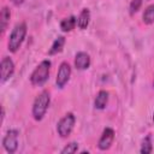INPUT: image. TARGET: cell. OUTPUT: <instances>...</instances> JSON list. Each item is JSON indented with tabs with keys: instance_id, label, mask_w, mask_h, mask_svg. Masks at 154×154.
<instances>
[{
	"instance_id": "cell-1",
	"label": "cell",
	"mask_w": 154,
	"mask_h": 154,
	"mask_svg": "<svg viewBox=\"0 0 154 154\" xmlns=\"http://www.w3.org/2000/svg\"><path fill=\"white\" fill-rule=\"evenodd\" d=\"M49 102H51V96L47 90H43L42 93H40L37 95V97L34 101L32 105V117L35 120H42L48 107H49Z\"/></svg>"
},
{
	"instance_id": "cell-2",
	"label": "cell",
	"mask_w": 154,
	"mask_h": 154,
	"mask_svg": "<svg viewBox=\"0 0 154 154\" xmlns=\"http://www.w3.org/2000/svg\"><path fill=\"white\" fill-rule=\"evenodd\" d=\"M25 35H26V24L25 23L17 24L13 28V30L11 31L10 37H8V42H7L8 51L12 53L17 52L19 49V47L22 46V43L25 38Z\"/></svg>"
},
{
	"instance_id": "cell-3",
	"label": "cell",
	"mask_w": 154,
	"mask_h": 154,
	"mask_svg": "<svg viewBox=\"0 0 154 154\" xmlns=\"http://www.w3.org/2000/svg\"><path fill=\"white\" fill-rule=\"evenodd\" d=\"M49 71H51V61L49 60L41 61L35 67V70L32 71V73L30 76L31 84L36 85V87L43 85L48 81V78H49Z\"/></svg>"
},
{
	"instance_id": "cell-4",
	"label": "cell",
	"mask_w": 154,
	"mask_h": 154,
	"mask_svg": "<svg viewBox=\"0 0 154 154\" xmlns=\"http://www.w3.org/2000/svg\"><path fill=\"white\" fill-rule=\"evenodd\" d=\"M75 123H76V118H75L73 113H71V112L66 113L57 124V131L60 135V137L65 138V137L70 136V134L73 130Z\"/></svg>"
},
{
	"instance_id": "cell-5",
	"label": "cell",
	"mask_w": 154,
	"mask_h": 154,
	"mask_svg": "<svg viewBox=\"0 0 154 154\" xmlns=\"http://www.w3.org/2000/svg\"><path fill=\"white\" fill-rule=\"evenodd\" d=\"M2 146L7 153L12 154L18 148V131L17 130H8L2 140Z\"/></svg>"
},
{
	"instance_id": "cell-6",
	"label": "cell",
	"mask_w": 154,
	"mask_h": 154,
	"mask_svg": "<svg viewBox=\"0 0 154 154\" xmlns=\"http://www.w3.org/2000/svg\"><path fill=\"white\" fill-rule=\"evenodd\" d=\"M70 76H71V66L66 61L61 63L60 66H59L58 73H57V79H55L57 85L59 88H64L66 85V83L69 82Z\"/></svg>"
},
{
	"instance_id": "cell-7",
	"label": "cell",
	"mask_w": 154,
	"mask_h": 154,
	"mask_svg": "<svg viewBox=\"0 0 154 154\" xmlns=\"http://www.w3.org/2000/svg\"><path fill=\"white\" fill-rule=\"evenodd\" d=\"M13 72H14V64H13L12 59L8 57H4L1 60V65H0L1 83H5L7 79H10L12 77Z\"/></svg>"
},
{
	"instance_id": "cell-8",
	"label": "cell",
	"mask_w": 154,
	"mask_h": 154,
	"mask_svg": "<svg viewBox=\"0 0 154 154\" xmlns=\"http://www.w3.org/2000/svg\"><path fill=\"white\" fill-rule=\"evenodd\" d=\"M113 140H114V130L112 128H106L103 129L102 134H101V137L97 142V147L99 149L101 150H106L108 149L112 143H113Z\"/></svg>"
},
{
	"instance_id": "cell-9",
	"label": "cell",
	"mask_w": 154,
	"mask_h": 154,
	"mask_svg": "<svg viewBox=\"0 0 154 154\" xmlns=\"http://www.w3.org/2000/svg\"><path fill=\"white\" fill-rule=\"evenodd\" d=\"M75 66L77 70H87L90 66V57L85 52H78L75 57Z\"/></svg>"
},
{
	"instance_id": "cell-10",
	"label": "cell",
	"mask_w": 154,
	"mask_h": 154,
	"mask_svg": "<svg viewBox=\"0 0 154 154\" xmlns=\"http://www.w3.org/2000/svg\"><path fill=\"white\" fill-rule=\"evenodd\" d=\"M89 22H90V11L88 8H83L77 17V26L81 30H84L89 25Z\"/></svg>"
},
{
	"instance_id": "cell-11",
	"label": "cell",
	"mask_w": 154,
	"mask_h": 154,
	"mask_svg": "<svg viewBox=\"0 0 154 154\" xmlns=\"http://www.w3.org/2000/svg\"><path fill=\"white\" fill-rule=\"evenodd\" d=\"M108 102V93L106 90H100L95 97L94 101V106L96 109H103L107 106Z\"/></svg>"
},
{
	"instance_id": "cell-12",
	"label": "cell",
	"mask_w": 154,
	"mask_h": 154,
	"mask_svg": "<svg viewBox=\"0 0 154 154\" xmlns=\"http://www.w3.org/2000/svg\"><path fill=\"white\" fill-rule=\"evenodd\" d=\"M77 25V18L73 17V16H70L67 18H64L60 23V29L65 32H69L71 30L75 29V26Z\"/></svg>"
},
{
	"instance_id": "cell-13",
	"label": "cell",
	"mask_w": 154,
	"mask_h": 154,
	"mask_svg": "<svg viewBox=\"0 0 154 154\" xmlns=\"http://www.w3.org/2000/svg\"><path fill=\"white\" fill-rule=\"evenodd\" d=\"M10 18H11V11L8 7H2L1 13H0V24H1V34L5 32V30L7 29V25L10 23Z\"/></svg>"
},
{
	"instance_id": "cell-14",
	"label": "cell",
	"mask_w": 154,
	"mask_h": 154,
	"mask_svg": "<svg viewBox=\"0 0 154 154\" xmlns=\"http://www.w3.org/2000/svg\"><path fill=\"white\" fill-rule=\"evenodd\" d=\"M64 45H65V37H64V36H59V37L55 38V41L53 42V45H52V47H51L48 54H49V55H54V54L60 53V52L63 51Z\"/></svg>"
},
{
	"instance_id": "cell-15",
	"label": "cell",
	"mask_w": 154,
	"mask_h": 154,
	"mask_svg": "<svg viewBox=\"0 0 154 154\" xmlns=\"http://www.w3.org/2000/svg\"><path fill=\"white\" fill-rule=\"evenodd\" d=\"M142 19H143L144 24H153L154 23V5H149L144 10Z\"/></svg>"
},
{
	"instance_id": "cell-16",
	"label": "cell",
	"mask_w": 154,
	"mask_h": 154,
	"mask_svg": "<svg viewBox=\"0 0 154 154\" xmlns=\"http://www.w3.org/2000/svg\"><path fill=\"white\" fill-rule=\"evenodd\" d=\"M153 150V146H152V137L150 135L146 136L142 141V144H141V153L142 154H149L152 153Z\"/></svg>"
},
{
	"instance_id": "cell-17",
	"label": "cell",
	"mask_w": 154,
	"mask_h": 154,
	"mask_svg": "<svg viewBox=\"0 0 154 154\" xmlns=\"http://www.w3.org/2000/svg\"><path fill=\"white\" fill-rule=\"evenodd\" d=\"M77 150H78V143L77 142H71L61 149V154H72V153H76Z\"/></svg>"
},
{
	"instance_id": "cell-18",
	"label": "cell",
	"mask_w": 154,
	"mask_h": 154,
	"mask_svg": "<svg viewBox=\"0 0 154 154\" xmlns=\"http://www.w3.org/2000/svg\"><path fill=\"white\" fill-rule=\"evenodd\" d=\"M142 1H143V0H131L130 6H129L130 14L136 13V12H137V11L141 8V6H142Z\"/></svg>"
},
{
	"instance_id": "cell-19",
	"label": "cell",
	"mask_w": 154,
	"mask_h": 154,
	"mask_svg": "<svg viewBox=\"0 0 154 154\" xmlns=\"http://www.w3.org/2000/svg\"><path fill=\"white\" fill-rule=\"evenodd\" d=\"M16 6H19V5H22L23 2H24V0H11Z\"/></svg>"
},
{
	"instance_id": "cell-20",
	"label": "cell",
	"mask_w": 154,
	"mask_h": 154,
	"mask_svg": "<svg viewBox=\"0 0 154 154\" xmlns=\"http://www.w3.org/2000/svg\"><path fill=\"white\" fill-rule=\"evenodd\" d=\"M153 123H154V113H153Z\"/></svg>"
},
{
	"instance_id": "cell-21",
	"label": "cell",
	"mask_w": 154,
	"mask_h": 154,
	"mask_svg": "<svg viewBox=\"0 0 154 154\" xmlns=\"http://www.w3.org/2000/svg\"><path fill=\"white\" fill-rule=\"evenodd\" d=\"M153 85H154V82H153Z\"/></svg>"
}]
</instances>
